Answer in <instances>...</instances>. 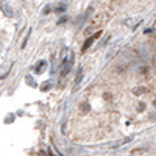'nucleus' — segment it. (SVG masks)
<instances>
[{"label": "nucleus", "mask_w": 156, "mask_h": 156, "mask_svg": "<svg viewBox=\"0 0 156 156\" xmlns=\"http://www.w3.org/2000/svg\"><path fill=\"white\" fill-rule=\"evenodd\" d=\"M100 34H101V31H97L95 34H92L90 37H87V39H86V42H84V44H83V47H81V50H83V51H86V50H87V48H89V47L92 45V44L97 41V39L100 37Z\"/></svg>", "instance_id": "f257e3e1"}, {"label": "nucleus", "mask_w": 156, "mask_h": 156, "mask_svg": "<svg viewBox=\"0 0 156 156\" xmlns=\"http://www.w3.org/2000/svg\"><path fill=\"white\" fill-rule=\"evenodd\" d=\"M72 64H73V55H72L69 59H64V61H62V70H61V75H62V76H66V75L69 73Z\"/></svg>", "instance_id": "f03ea898"}, {"label": "nucleus", "mask_w": 156, "mask_h": 156, "mask_svg": "<svg viewBox=\"0 0 156 156\" xmlns=\"http://www.w3.org/2000/svg\"><path fill=\"white\" fill-rule=\"evenodd\" d=\"M154 105H156V100H154Z\"/></svg>", "instance_id": "39448f33"}, {"label": "nucleus", "mask_w": 156, "mask_h": 156, "mask_svg": "<svg viewBox=\"0 0 156 156\" xmlns=\"http://www.w3.org/2000/svg\"><path fill=\"white\" fill-rule=\"evenodd\" d=\"M0 8H2V11L5 12V14H6L8 17H12V14H14V12H12V9H11L6 3H0Z\"/></svg>", "instance_id": "7ed1b4c3"}, {"label": "nucleus", "mask_w": 156, "mask_h": 156, "mask_svg": "<svg viewBox=\"0 0 156 156\" xmlns=\"http://www.w3.org/2000/svg\"><path fill=\"white\" fill-rule=\"evenodd\" d=\"M81 78H83V69H78V75H76V81L75 83L78 84V83L81 81Z\"/></svg>", "instance_id": "20e7f679"}]
</instances>
